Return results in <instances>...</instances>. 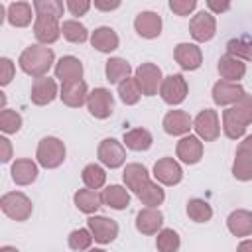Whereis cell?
<instances>
[{"instance_id":"1","label":"cell","mask_w":252,"mask_h":252,"mask_svg":"<svg viewBox=\"0 0 252 252\" xmlns=\"http://www.w3.org/2000/svg\"><path fill=\"white\" fill-rule=\"evenodd\" d=\"M248 124H252V96L244 94L242 100L222 112V130L226 138L238 140L240 136H244Z\"/></svg>"},{"instance_id":"2","label":"cell","mask_w":252,"mask_h":252,"mask_svg":"<svg viewBox=\"0 0 252 252\" xmlns=\"http://www.w3.org/2000/svg\"><path fill=\"white\" fill-rule=\"evenodd\" d=\"M53 61H55V55L47 45H30L20 53V59H18L20 69L35 79L47 77V71L51 69Z\"/></svg>"},{"instance_id":"3","label":"cell","mask_w":252,"mask_h":252,"mask_svg":"<svg viewBox=\"0 0 252 252\" xmlns=\"http://www.w3.org/2000/svg\"><path fill=\"white\" fill-rule=\"evenodd\" d=\"M35 158H37L39 165H43V167H47V169L59 167V165L63 163V159H65V144H63L59 138L47 136V138H43V140L37 144Z\"/></svg>"},{"instance_id":"4","label":"cell","mask_w":252,"mask_h":252,"mask_svg":"<svg viewBox=\"0 0 252 252\" xmlns=\"http://www.w3.org/2000/svg\"><path fill=\"white\" fill-rule=\"evenodd\" d=\"M0 207H2L6 217H10L12 220H18V222L28 220L30 215H32V209H33L32 201L20 191L4 193L2 199H0Z\"/></svg>"},{"instance_id":"5","label":"cell","mask_w":252,"mask_h":252,"mask_svg":"<svg viewBox=\"0 0 252 252\" xmlns=\"http://www.w3.org/2000/svg\"><path fill=\"white\" fill-rule=\"evenodd\" d=\"M187 81L181 73H173L169 77H165L161 81V87H159V96L163 98V102L167 104H179L185 100L187 96Z\"/></svg>"},{"instance_id":"6","label":"cell","mask_w":252,"mask_h":252,"mask_svg":"<svg viewBox=\"0 0 252 252\" xmlns=\"http://www.w3.org/2000/svg\"><path fill=\"white\" fill-rule=\"evenodd\" d=\"M193 128L197 132V136L205 142H215L220 134V124H219V114L213 108H205L201 110L195 120H193Z\"/></svg>"},{"instance_id":"7","label":"cell","mask_w":252,"mask_h":252,"mask_svg":"<svg viewBox=\"0 0 252 252\" xmlns=\"http://www.w3.org/2000/svg\"><path fill=\"white\" fill-rule=\"evenodd\" d=\"M232 175L240 181L252 179V136H246L238 144L234 163H232Z\"/></svg>"},{"instance_id":"8","label":"cell","mask_w":252,"mask_h":252,"mask_svg":"<svg viewBox=\"0 0 252 252\" xmlns=\"http://www.w3.org/2000/svg\"><path fill=\"white\" fill-rule=\"evenodd\" d=\"M136 81L140 85L142 94L154 96V94H158V89L161 87L163 77H161V71H159L158 65H154V63H142L136 69Z\"/></svg>"},{"instance_id":"9","label":"cell","mask_w":252,"mask_h":252,"mask_svg":"<svg viewBox=\"0 0 252 252\" xmlns=\"http://www.w3.org/2000/svg\"><path fill=\"white\" fill-rule=\"evenodd\" d=\"M87 108L94 118H100V120L108 118L114 110V98H112L110 91L104 87L93 89L89 93V98H87Z\"/></svg>"},{"instance_id":"10","label":"cell","mask_w":252,"mask_h":252,"mask_svg":"<svg viewBox=\"0 0 252 252\" xmlns=\"http://www.w3.org/2000/svg\"><path fill=\"white\" fill-rule=\"evenodd\" d=\"M87 224H89L93 238L100 244H108L118 236V224H116V220H112L108 217H100V215L89 217Z\"/></svg>"},{"instance_id":"11","label":"cell","mask_w":252,"mask_h":252,"mask_svg":"<svg viewBox=\"0 0 252 252\" xmlns=\"http://www.w3.org/2000/svg\"><path fill=\"white\" fill-rule=\"evenodd\" d=\"M189 32L195 41H209L217 32V20L211 12H199L189 22Z\"/></svg>"},{"instance_id":"12","label":"cell","mask_w":252,"mask_h":252,"mask_svg":"<svg viewBox=\"0 0 252 252\" xmlns=\"http://www.w3.org/2000/svg\"><path fill=\"white\" fill-rule=\"evenodd\" d=\"M98 159L106 165V167H110V169H116V167H120L124 161H126V150H124V146L120 144V142H116L114 138H106V140H102L100 144H98Z\"/></svg>"},{"instance_id":"13","label":"cell","mask_w":252,"mask_h":252,"mask_svg":"<svg viewBox=\"0 0 252 252\" xmlns=\"http://www.w3.org/2000/svg\"><path fill=\"white\" fill-rule=\"evenodd\" d=\"M33 35L43 45L57 41L59 35H61L59 20L57 18H51V16H37L35 22H33Z\"/></svg>"},{"instance_id":"14","label":"cell","mask_w":252,"mask_h":252,"mask_svg":"<svg viewBox=\"0 0 252 252\" xmlns=\"http://www.w3.org/2000/svg\"><path fill=\"white\" fill-rule=\"evenodd\" d=\"M154 177L163 185H177L183 177V171L173 158H161L154 163Z\"/></svg>"},{"instance_id":"15","label":"cell","mask_w":252,"mask_h":252,"mask_svg":"<svg viewBox=\"0 0 252 252\" xmlns=\"http://www.w3.org/2000/svg\"><path fill=\"white\" fill-rule=\"evenodd\" d=\"M173 57L185 71H195L203 63V53L195 43H177L173 49Z\"/></svg>"},{"instance_id":"16","label":"cell","mask_w":252,"mask_h":252,"mask_svg":"<svg viewBox=\"0 0 252 252\" xmlns=\"http://www.w3.org/2000/svg\"><path fill=\"white\" fill-rule=\"evenodd\" d=\"M59 98L63 100V104H67V106H71V108H79V106L85 104L87 98H89L87 83H85L83 79H79V81H71V83L61 85Z\"/></svg>"},{"instance_id":"17","label":"cell","mask_w":252,"mask_h":252,"mask_svg":"<svg viewBox=\"0 0 252 252\" xmlns=\"http://www.w3.org/2000/svg\"><path fill=\"white\" fill-rule=\"evenodd\" d=\"M244 89L238 83H228V81H219L213 87V100L220 106L226 104H236L238 100L244 98Z\"/></svg>"},{"instance_id":"18","label":"cell","mask_w":252,"mask_h":252,"mask_svg":"<svg viewBox=\"0 0 252 252\" xmlns=\"http://www.w3.org/2000/svg\"><path fill=\"white\" fill-rule=\"evenodd\" d=\"M55 96H57V83H55V79H51V77H39V79L33 81L32 94H30V98H32L33 104L45 106Z\"/></svg>"},{"instance_id":"19","label":"cell","mask_w":252,"mask_h":252,"mask_svg":"<svg viewBox=\"0 0 252 252\" xmlns=\"http://www.w3.org/2000/svg\"><path fill=\"white\" fill-rule=\"evenodd\" d=\"M134 28L138 32V35L146 37V39H154L161 33V18L156 12H140L134 20Z\"/></svg>"},{"instance_id":"20","label":"cell","mask_w":252,"mask_h":252,"mask_svg":"<svg viewBox=\"0 0 252 252\" xmlns=\"http://www.w3.org/2000/svg\"><path fill=\"white\" fill-rule=\"evenodd\" d=\"M83 77V63L73 57V55H65L55 63V79L61 81V85L71 83V81H79Z\"/></svg>"},{"instance_id":"21","label":"cell","mask_w":252,"mask_h":252,"mask_svg":"<svg viewBox=\"0 0 252 252\" xmlns=\"http://www.w3.org/2000/svg\"><path fill=\"white\" fill-rule=\"evenodd\" d=\"M177 158L185 163H197L201 158H203V142L199 136H183L179 142H177Z\"/></svg>"},{"instance_id":"22","label":"cell","mask_w":252,"mask_h":252,"mask_svg":"<svg viewBox=\"0 0 252 252\" xmlns=\"http://www.w3.org/2000/svg\"><path fill=\"white\" fill-rule=\"evenodd\" d=\"M193 128V120L185 110H169L163 116V130L169 136H183Z\"/></svg>"},{"instance_id":"23","label":"cell","mask_w":252,"mask_h":252,"mask_svg":"<svg viewBox=\"0 0 252 252\" xmlns=\"http://www.w3.org/2000/svg\"><path fill=\"white\" fill-rule=\"evenodd\" d=\"M122 179H124L126 187H128L132 193H136V197H138V193L152 181L148 169H146L142 163H128V165L124 167Z\"/></svg>"},{"instance_id":"24","label":"cell","mask_w":252,"mask_h":252,"mask_svg":"<svg viewBox=\"0 0 252 252\" xmlns=\"http://www.w3.org/2000/svg\"><path fill=\"white\" fill-rule=\"evenodd\" d=\"M161 224H163V215L159 209L146 207L136 215V228L142 234H156L159 232Z\"/></svg>"},{"instance_id":"25","label":"cell","mask_w":252,"mask_h":252,"mask_svg":"<svg viewBox=\"0 0 252 252\" xmlns=\"http://www.w3.org/2000/svg\"><path fill=\"white\" fill-rule=\"evenodd\" d=\"M217 69H219V75L222 77V81H228V83H236L246 73V65L240 59H236V57H232L228 53L219 59Z\"/></svg>"},{"instance_id":"26","label":"cell","mask_w":252,"mask_h":252,"mask_svg":"<svg viewBox=\"0 0 252 252\" xmlns=\"http://www.w3.org/2000/svg\"><path fill=\"white\" fill-rule=\"evenodd\" d=\"M118 35H116V32L112 30V28H108V26H100V28H96L93 33H91V43H93V47L94 49H98V51H102V53H110V51H114L116 47H118Z\"/></svg>"},{"instance_id":"27","label":"cell","mask_w":252,"mask_h":252,"mask_svg":"<svg viewBox=\"0 0 252 252\" xmlns=\"http://www.w3.org/2000/svg\"><path fill=\"white\" fill-rule=\"evenodd\" d=\"M100 199H102V205L116 209V211H122L130 205V193L122 185H108L106 189H102Z\"/></svg>"},{"instance_id":"28","label":"cell","mask_w":252,"mask_h":252,"mask_svg":"<svg viewBox=\"0 0 252 252\" xmlns=\"http://www.w3.org/2000/svg\"><path fill=\"white\" fill-rule=\"evenodd\" d=\"M226 226L234 236H248L252 234V213L244 209H236L228 215Z\"/></svg>"},{"instance_id":"29","label":"cell","mask_w":252,"mask_h":252,"mask_svg":"<svg viewBox=\"0 0 252 252\" xmlns=\"http://www.w3.org/2000/svg\"><path fill=\"white\" fill-rule=\"evenodd\" d=\"M37 177V165L32 159H16L12 163V179L18 185H30Z\"/></svg>"},{"instance_id":"30","label":"cell","mask_w":252,"mask_h":252,"mask_svg":"<svg viewBox=\"0 0 252 252\" xmlns=\"http://www.w3.org/2000/svg\"><path fill=\"white\" fill-rule=\"evenodd\" d=\"M8 22L16 28H26L32 24V6L28 2H12L8 6V14H6Z\"/></svg>"},{"instance_id":"31","label":"cell","mask_w":252,"mask_h":252,"mask_svg":"<svg viewBox=\"0 0 252 252\" xmlns=\"http://www.w3.org/2000/svg\"><path fill=\"white\" fill-rule=\"evenodd\" d=\"M104 71H106V79H108L110 83H118V85H120L122 81H126V79L130 77L132 67H130V63H128L126 59H122V57H110V59L106 61Z\"/></svg>"},{"instance_id":"32","label":"cell","mask_w":252,"mask_h":252,"mask_svg":"<svg viewBox=\"0 0 252 252\" xmlns=\"http://www.w3.org/2000/svg\"><path fill=\"white\" fill-rule=\"evenodd\" d=\"M154 138L146 128H132L128 132H124V144L126 148L134 150V152H144L152 146Z\"/></svg>"},{"instance_id":"33","label":"cell","mask_w":252,"mask_h":252,"mask_svg":"<svg viewBox=\"0 0 252 252\" xmlns=\"http://www.w3.org/2000/svg\"><path fill=\"white\" fill-rule=\"evenodd\" d=\"M75 205L79 211L91 215V213H96V209L102 205V199H100V193H96L94 189H79L75 193Z\"/></svg>"},{"instance_id":"34","label":"cell","mask_w":252,"mask_h":252,"mask_svg":"<svg viewBox=\"0 0 252 252\" xmlns=\"http://www.w3.org/2000/svg\"><path fill=\"white\" fill-rule=\"evenodd\" d=\"M61 33L71 43H85L87 37H89L87 28L81 22H77V20H65L63 26H61Z\"/></svg>"},{"instance_id":"35","label":"cell","mask_w":252,"mask_h":252,"mask_svg":"<svg viewBox=\"0 0 252 252\" xmlns=\"http://www.w3.org/2000/svg\"><path fill=\"white\" fill-rule=\"evenodd\" d=\"M81 177H83V183L87 185V189H94V191L100 189V187L104 185V181H106V173H104V169H102L100 165H96V163H89V165H85Z\"/></svg>"},{"instance_id":"36","label":"cell","mask_w":252,"mask_h":252,"mask_svg":"<svg viewBox=\"0 0 252 252\" xmlns=\"http://www.w3.org/2000/svg\"><path fill=\"white\" fill-rule=\"evenodd\" d=\"M226 53L236 57V59H244V61H252V39L248 37H234L226 43Z\"/></svg>"},{"instance_id":"37","label":"cell","mask_w":252,"mask_h":252,"mask_svg":"<svg viewBox=\"0 0 252 252\" xmlns=\"http://www.w3.org/2000/svg\"><path fill=\"white\" fill-rule=\"evenodd\" d=\"M187 215L195 222H207L213 217V209L205 199H191L187 203Z\"/></svg>"},{"instance_id":"38","label":"cell","mask_w":252,"mask_h":252,"mask_svg":"<svg viewBox=\"0 0 252 252\" xmlns=\"http://www.w3.org/2000/svg\"><path fill=\"white\" fill-rule=\"evenodd\" d=\"M179 234L173 230V228H161L158 232V238H156V248L158 252H177L179 250Z\"/></svg>"},{"instance_id":"39","label":"cell","mask_w":252,"mask_h":252,"mask_svg":"<svg viewBox=\"0 0 252 252\" xmlns=\"http://www.w3.org/2000/svg\"><path fill=\"white\" fill-rule=\"evenodd\" d=\"M138 199L144 203V205H148V207H154V209H158V205H161L163 203V199H165V193H163V189L158 185V183H154V181H150L140 193H138Z\"/></svg>"},{"instance_id":"40","label":"cell","mask_w":252,"mask_h":252,"mask_svg":"<svg viewBox=\"0 0 252 252\" xmlns=\"http://www.w3.org/2000/svg\"><path fill=\"white\" fill-rule=\"evenodd\" d=\"M118 94H120L124 104H136L140 100V96H142V91H140V85H138L136 77L134 79L128 77L126 81H122L118 85Z\"/></svg>"},{"instance_id":"41","label":"cell","mask_w":252,"mask_h":252,"mask_svg":"<svg viewBox=\"0 0 252 252\" xmlns=\"http://www.w3.org/2000/svg\"><path fill=\"white\" fill-rule=\"evenodd\" d=\"M22 128V116L16 110L2 108L0 112V130L4 134H16Z\"/></svg>"},{"instance_id":"42","label":"cell","mask_w":252,"mask_h":252,"mask_svg":"<svg viewBox=\"0 0 252 252\" xmlns=\"http://www.w3.org/2000/svg\"><path fill=\"white\" fill-rule=\"evenodd\" d=\"M33 10L37 16H51V18H61L63 16V2L59 0H35Z\"/></svg>"},{"instance_id":"43","label":"cell","mask_w":252,"mask_h":252,"mask_svg":"<svg viewBox=\"0 0 252 252\" xmlns=\"http://www.w3.org/2000/svg\"><path fill=\"white\" fill-rule=\"evenodd\" d=\"M93 234L89 228H75L71 234H69V248L71 250H77V252H83V250H89L91 242H93Z\"/></svg>"},{"instance_id":"44","label":"cell","mask_w":252,"mask_h":252,"mask_svg":"<svg viewBox=\"0 0 252 252\" xmlns=\"http://www.w3.org/2000/svg\"><path fill=\"white\" fill-rule=\"evenodd\" d=\"M169 8L177 16H189L197 8V2L195 0H169Z\"/></svg>"},{"instance_id":"45","label":"cell","mask_w":252,"mask_h":252,"mask_svg":"<svg viewBox=\"0 0 252 252\" xmlns=\"http://www.w3.org/2000/svg\"><path fill=\"white\" fill-rule=\"evenodd\" d=\"M0 85H8L12 79H14V63L8 59V57H2L0 59Z\"/></svg>"},{"instance_id":"46","label":"cell","mask_w":252,"mask_h":252,"mask_svg":"<svg viewBox=\"0 0 252 252\" xmlns=\"http://www.w3.org/2000/svg\"><path fill=\"white\" fill-rule=\"evenodd\" d=\"M65 6L73 16H85L91 8V2L89 0H67Z\"/></svg>"},{"instance_id":"47","label":"cell","mask_w":252,"mask_h":252,"mask_svg":"<svg viewBox=\"0 0 252 252\" xmlns=\"http://www.w3.org/2000/svg\"><path fill=\"white\" fill-rule=\"evenodd\" d=\"M118 6H120V2H118V0H112V2H108V0H94V8H98V10H102V12L116 10Z\"/></svg>"},{"instance_id":"48","label":"cell","mask_w":252,"mask_h":252,"mask_svg":"<svg viewBox=\"0 0 252 252\" xmlns=\"http://www.w3.org/2000/svg\"><path fill=\"white\" fill-rule=\"evenodd\" d=\"M0 146H2V156H0V159H2V161H10V158H12L10 140H8V138H0Z\"/></svg>"},{"instance_id":"49","label":"cell","mask_w":252,"mask_h":252,"mask_svg":"<svg viewBox=\"0 0 252 252\" xmlns=\"http://www.w3.org/2000/svg\"><path fill=\"white\" fill-rule=\"evenodd\" d=\"M207 6H209L213 12H226V10L230 8V4H228V2H215V0H209V2H207Z\"/></svg>"},{"instance_id":"50","label":"cell","mask_w":252,"mask_h":252,"mask_svg":"<svg viewBox=\"0 0 252 252\" xmlns=\"http://www.w3.org/2000/svg\"><path fill=\"white\" fill-rule=\"evenodd\" d=\"M236 252H252V240H242L236 248Z\"/></svg>"},{"instance_id":"51","label":"cell","mask_w":252,"mask_h":252,"mask_svg":"<svg viewBox=\"0 0 252 252\" xmlns=\"http://www.w3.org/2000/svg\"><path fill=\"white\" fill-rule=\"evenodd\" d=\"M0 252H20L18 248H14V246H2L0 248Z\"/></svg>"},{"instance_id":"52","label":"cell","mask_w":252,"mask_h":252,"mask_svg":"<svg viewBox=\"0 0 252 252\" xmlns=\"http://www.w3.org/2000/svg\"><path fill=\"white\" fill-rule=\"evenodd\" d=\"M87 252H106V250H102V248H91V250H87Z\"/></svg>"}]
</instances>
